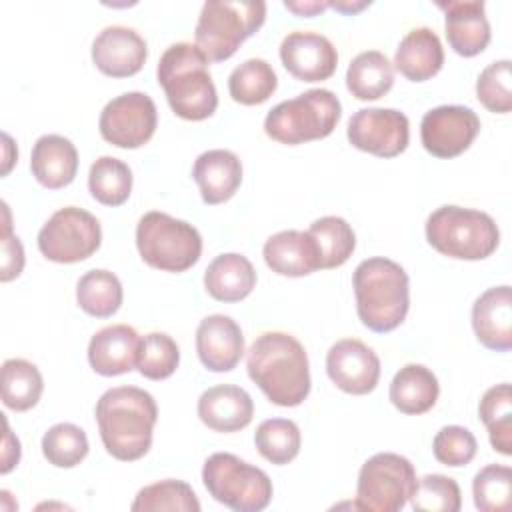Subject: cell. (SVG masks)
<instances>
[{"label":"cell","instance_id":"obj_42","mask_svg":"<svg viewBox=\"0 0 512 512\" xmlns=\"http://www.w3.org/2000/svg\"><path fill=\"white\" fill-rule=\"evenodd\" d=\"M512 70L510 60H494L490 62L476 80V96L480 104L494 112V114H506L512 110Z\"/></svg>","mask_w":512,"mask_h":512},{"label":"cell","instance_id":"obj_6","mask_svg":"<svg viewBox=\"0 0 512 512\" xmlns=\"http://www.w3.org/2000/svg\"><path fill=\"white\" fill-rule=\"evenodd\" d=\"M264 20V0H208L194 28V44L210 62L228 60Z\"/></svg>","mask_w":512,"mask_h":512},{"label":"cell","instance_id":"obj_35","mask_svg":"<svg viewBox=\"0 0 512 512\" xmlns=\"http://www.w3.org/2000/svg\"><path fill=\"white\" fill-rule=\"evenodd\" d=\"M308 234L316 242L320 268L342 266L356 248V234L352 226L340 216H322L314 220L308 228Z\"/></svg>","mask_w":512,"mask_h":512},{"label":"cell","instance_id":"obj_28","mask_svg":"<svg viewBox=\"0 0 512 512\" xmlns=\"http://www.w3.org/2000/svg\"><path fill=\"white\" fill-rule=\"evenodd\" d=\"M388 394L396 410L418 416L436 404L440 384L436 374L424 364H406L394 374Z\"/></svg>","mask_w":512,"mask_h":512},{"label":"cell","instance_id":"obj_43","mask_svg":"<svg viewBox=\"0 0 512 512\" xmlns=\"http://www.w3.org/2000/svg\"><path fill=\"white\" fill-rule=\"evenodd\" d=\"M478 450V442L474 438V434L458 424H450V426H442L434 440H432V452L434 458L444 464V466H466L472 462V458L476 456Z\"/></svg>","mask_w":512,"mask_h":512},{"label":"cell","instance_id":"obj_39","mask_svg":"<svg viewBox=\"0 0 512 512\" xmlns=\"http://www.w3.org/2000/svg\"><path fill=\"white\" fill-rule=\"evenodd\" d=\"M180 362V348L166 332H150L140 338L136 368L148 380L172 376Z\"/></svg>","mask_w":512,"mask_h":512},{"label":"cell","instance_id":"obj_22","mask_svg":"<svg viewBox=\"0 0 512 512\" xmlns=\"http://www.w3.org/2000/svg\"><path fill=\"white\" fill-rule=\"evenodd\" d=\"M140 336L128 324H110L98 330L88 344V362L102 376H120L136 366Z\"/></svg>","mask_w":512,"mask_h":512},{"label":"cell","instance_id":"obj_48","mask_svg":"<svg viewBox=\"0 0 512 512\" xmlns=\"http://www.w3.org/2000/svg\"><path fill=\"white\" fill-rule=\"evenodd\" d=\"M2 138H4V150H6V156H4V168H2V174H8V170H10V166H12V162L16 160V158H12L10 154H8V150L12 148V138L8 136V134H2Z\"/></svg>","mask_w":512,"mask_h":512},{"label":"cell","instance_id":"obj_30","mask_svg":"<svg viewBox=\"0 0 512 512\" xmlns=\"http://www.w3.org/2000/svg\"><path fill=\"white\" fill-rule=\"evenodd\" d=\"M0 384L2 402L14 412H26L34 408L44 390V380L38 366L24 358L4 360Z\"/></svg>","mask_w":512,"mask_h":512},{"label":"cell","instance_id":"obj_5","mask_svg":"<svg viewBox=\"0 0 512 512\" xmlns=\"http://www.w3.org/2000/svg\"><path fill=\"white\" fill-rule=\"evenodd\" d=\"M426 240L448 258L484 260L498 248L500 230L482 210L446 204L428 216Z\"/></svg>","mask_w":512,"mask_h":512},{"label":"cell","instance_id":"obj_27","mask_svg":"<svg viewBox=\"0 0 512 512\" xmlns=\"http://www.w3.org/2000/svg\"><path fill=\"white\" fill-rule=\"evenodd\" d=\"M256 286L252 262L236 252L216 256L204 270V288L218 302H240Z\"/></svg>","mask_w":512,"mask_h":512},{"label":"cell","instance_id":"obj_17","mask_svg":"<svg viewBox=\"0 0 512 512\" xmlns=\"http://www.w3.org/2000/svg\"><path fill=\"white\" fill-rule=\"evenodd\" d=\"M146 58V40L134 28L122 24L102 28L92 42V62L112 78L134 76L142 70Z\"/></svg>","mask_w":512,"mask_h":512},{"label":"cell","instance_id":"obj_45","mask_svg":"<svg viewBox=\"0 0 512 512\" xmlns=\"http://www.w3.org/2000/svg\"><path fill=\"white\" fill-rule=\"evenodd\" d=\"M4 426H6V434H4V450H2V466H0V472L2 474H8L18 462H20V442L18 438H14V434L10 432V426L8 422L4 420Z\"/></svg>","mask_w":512,"mask_h":512},{"label":"cell","instance_id":"obj_21","mask_svg":"<svg viewBox=\"0 0 512 512\" xmlns=\"http://www.w3.org/2000/svg\"><path fill=\"white\" fill-rule=\"evenodd\" d=\"M198 418L214 432H238L252 422L254 402L236 384H218L198 398Z\"/></svg>","mask_w":512,"mask_h":512},{"label":"cell","instance_id":"obj_12","mask_svg":"<svg viewBox=\"0 0 512 512\" xmlns=\"http://www.w3.org/2000/svg\"><path fill=\"white\" fill-rule=\"evenodd\" d=\"M158 110L144 92H124L100 112L98 128L106 142L118 148H140L156 132Z\"/></svg>","mask_w":512,"mask_h":512},{"label":"cell","instance_id":"obj_34","mask_svg":"<svg viewBox=\"0 0 512 512\" xmlns=\"http://www.w3.org/2000/svg\"><path fill=\"white\" fill-rule=\"evenodd\" d=\"M88 190L94 200L104 206H120L132 192L130 166L114 156H100L88 172Z\"/></svg>","mask_w":512,"mask_h":512},{"label":"cell","instance_id":"obj_44","mask_svg":"<svg viewBox=\"0 0 512 512\" xmlns=\"http://www.w3.org/2000/svg\"><path fill=\"white\" fill-rule=\"evenodd\" d=\"M4 208V232H2V272H0V280L2 282H10L12 278L20 276L22 268H24V248L18 236L12 234L10 228V212L6 202L2 204Z\"/></svg>","mask_w":512,"mask_h":512},{"label":"cell","instance_id":"obj_19","mask_svg":"<svg viewBox=\"0 0 512 512\" xmlns=\"http://www.w3.org/2000/svg\"><path fill=\"white\" fill-rule=\"evenodd\" d=\"M436 6L444 10L446 38L456 54L470 58L488 46L492 32L482 0H448Z\"/></svg>","mask_w":512,"mask_h":512},{"label":"cell","instance_id":"obj_41","mask_svg":"<svg viewBox=\"0 0 512 512\" xmlns=\"http://www.w3.org/2000/svg\"><path fill=\"white\" fill-rule=\"evenodd\" d=\"M410 504L416 512H458L462 506L460 486L450 476L426 474L416 480Z\"/></svg>","mask_w":512,"mask_h":512},{"label":"cell","instance_id":"obj_33","mask_svg":"<svg viewBox=\"0 0 512 512\" xmlns=\"http://www.w3.org/2000/svg\"><path fill=\"white\" fill-rule=\"evenodd\" d=\"M480 420L488 428L490 444L496 452L512 454V388L508 382L488 388L478 406Z\"/></svg>","mask_w":512,"mask_h":512},{"label":"cell","instance_id":"obj_37","mask_svg":"<svg viewBox=\"0 0 512 512\" xmlns=\"http://www.w3.org/2000/svg\"><path fill=\"white\" fill-rule=\"evenodd\" d=\"M300 442V428L288 418H268L254 432L260 456L276 466L292 462L300 452Z\"/></svg>","mask_w":512,"mask_h":512},{"label":"cell","instance_id":"obj_13","mask_svg":"<svg viewBox=\"0 0 512 512\" xmlns=\"http://www.w3.org/2000/svg\"><path fill=\"white\" fill-rule=\"evenodd\" d=\"M346 136L362 152L394 158L408 146V116L396 108H360L350 116Z\"/></svg>","mask_w":512,"mask_h":512},{"label":"cell","instance_id":"obj_25","mask_svg":"<svg viewBox=\"0 0 512 512\" xmlns=\"http://www.w3.org/2000/svg\"><path fill=\"white\" fill-rule=\"evenodd\" d=\"M30 170L44 188H64L76 178L78 150L66 136L44 134L32 146Z\"/></svg>","mask_w":512,"mask_h":512},{"label":"cell","instance_id":"obj_31","mask_svg":"<svg viewBox=\"0 0 512 512\" xmlns=\"http://www.w3.org/2000/svg\"><path fill=\"white\" fill-rule=\"evenodd\" d=\"M122 284L110 270L96 268L80 276L76 284L78 306L96 318H110L122 306Z\"/></svg>","mask_w":512,"mask_h":512},{"label":"cell","instance_id":"obj_2","mask_svg":"<svg viewBox=\"0 0 512 512\" xmlns=\"http://www.w3.org/2000/svg\"><path fill=\"white\" fill-rule=\"evenodd\" d=\"M100 440L110 456L122 462L140 460L152 446L158 406L150 392L138 386L106 390L94 408Z\"/></svg>","mask_w":512,"mask_h":512},{"label":"cell","instance_id":"obj_23","mask_svg":"<svg viewBox=\"0 0 512 512\" xmlns=\"http://www.w3.org/2000/svg\"><path fill=\"white\" fill-rule=\"evenodd\" d=\"M264 262L280 276L300 278L320 270V256L314 238L302 230H280L262 248Z\"/></svg>","mask_w":512,"mask_h":512},{"label":"cell","instance_id":"obj_11","mask_svg":"<svg viewBox=\"0 0 512 512\" xmlns=\"http://www.w3.org/2000/svg\"><path fill=\"white\" fill-rule=\"evenodd\" d=\"M102 242V228L94 214L78 206L56 210L38 232V250L58 264L90 258Z\"/></svg>","mask_w":512,"mask_h":512},{"label":"cell","instance_id":"obj_16","mask_svg":"<svg viewBox=\"0 0 512 512\" xmlns=\"http://www.w3.org/2000/svg\"><path fill=\"white\" fill-rule=\"evenodd\" d=\"M280 60L284 68L302 82L328 80L338 66L334 44L320 32L294 30L280 44Z\"/></svg>","mask_w":512,"mask_h":512},{"label":"cell","instance_id":"obj_26","mask_svg":"<svg viewBox=\"0 0 512 512\" xmlns=\"http://www.w3.org/2000/svg\"><path fill=\"white\" fill-rule=\"evenodd\" d=\"M442 64L444 48L438 34L428 26H418L406 32V36L400 40L392 66H396L404 78L424 82L436 76Z\"/></svg>","mask_w":512,"mask_h":512},{"label":"cell","instance_id":"obj_14","mask_svg":"<svg viewBox=\"0 0 512 512\" xmlns=\"http://www.w3.org/2000/svg\"><path fill=\"white\" fill-rule=\"evenodd\" d=\"M480 132V118L468 106L444 104L428 110L420 122V140L436 158H454L470 148Z\"/></svg>","mask_w":512,"mask_h":512},{"label":"cell","instance_id":"obj_46","mask_svg":"<svg viewBox=\"0 0 512 512\" xmlns=\"http://www.w3.org/2000/svg\"><path fill=\"white\" fill-rule=\"evenodd\" d=\"M284 6L290 10V12H294V14H298V16H306V18H310V16H316V14H320V12H324L326 8H328V2H318V0H298V2H284Z\"/></svg>","mask_w":512,"mask_h":512},{"label":"cell","instance_id":"obj_9","mask_svg":"<svg viewBox=\"0 0 512 512\" xmlns=\"http://www.w3.org/2000/svg\"><path fill=\"white\" fill-rule=\"evenodd\" d=\"M202 482L208 494L234 512H260L272 500V480L268 474L240 460L230 452H214L202 468Z\"/></svg>","mask_w":512,"mask_h":512},{"label":"cell","instance_id":"obj_24","mask_svg":"<svg viewBox=\"0 0 512 512\" xmlns=\"http://www.w3.org/2000/svg\"><path fill=\"white\" fill-rule=\"evenodd\" d=\"M192 178L200 188L204 204H222L236 194L242 182V162L230 150H206L194 160Z\"/></svg>","mask_w":512,"mask_h":512},{"label":"cell","instance_id":"obj_3","mask_svg":"<svg viewBox=\"0 0 512 512\" xmlns=\"http://www.w3.org/2000/svg\"><path fill=\"white\" fill-rule=\"evenodd\" d=\"M210 60L192 42H176L160 56L156 76L172 112L184 120H206L216 112L218 94Z\"/></svg>","mask_w":512,"mask_h":512},{"label":"cell","instance_id":"obj_1","mask_svg":"<svg viewBox=\"0 0 512 512\" xmlns=\"http://www.w3.org/2000/svg\"><path fill=\"white\" fill-rule=\"evenodd\" d=\"M246 368L250 380L276 406H298L310 394L308 354L288 332H262L246 352Z\"/></svg>","mask_w":512,"mask_h":512},{"label":"cell","instance_id":"obj_4","mask_svg":"<svg viewBox=\"0 0 512 512\" xmlns=\"http://www.w3.org/2000/svg\"><path fill=\"white\" fill-rule=\"evenodd\" d=\"M352 286L360 322L372 332L384 334L398 328L410 308V280L406 270L384 256L362 260Z\"/></svg>","mask_w":512,"mask_h":512},{"label":"cell","instance_id":"obj_10","mask_svg":"<svg viewBox=\"0 0 512 512\" xmlns=\"http://www.w3.org/2000/svg\"><path fill=\"white\" fill-rule=\"evenodd\" d=\"M416 480V470L406 456L378 452L358 472L354 506L370 512H398L410 500Z\"/></svg>","mask_w":512,"mask_h":512},{"label":"cell","instance_id":"obj_32","mask_svg":"<svg viewBox=\"0 0 512 512\" xmlns=\"http://www.w3.org/2000/svg\"><path fill=\"white\" fill-rule=\"evenodd\" d=\"M278 86L274 68L264 58H248L228 76V92L234 102L256 106L266 102Z\"/></svg>","mask_w":512,"mask_h":512},{"label":"cell","instance_id":"obj_7","mask_svg":"<svg viewBox=\"0 0 512 512\" xmlns=\"http://www.w3.org/2000/svg\"><path fill=\"white\" fill-rule=\"evenodd\" d=\"M340 116L338 96L328 88H312L276 104L264 118V132L288 146L304 144L330 136Z\"/></svg>","mask_w":512,"mask_h":512},{"label":"cell","instance_id":"obj_15","mask_svg":"<svg viewBox=\"0 0 512 512\" xmlns=\"http://www.w3.org/2000/svg\"><path fill=\"white\" fill-rule=\"evenodd\" d=\"M326 372L342 392L362 396L380 380V358L362 340L342 338L326 354Z\"/></svg>","mask_w":512,"mask_h":512},{"label":"cell","instance_id":"obj_8","mask_svg":"<svg viewBox=\"0 0 512 512\" xmlns=\"http://www.w3.org/2000/svg\"><path fill=\"white\" fill-rule=\"evenodd\" d=\"M136 248L148 266L184 272L200 260L202 236L186 220L150 210L136 224Z\"/></svg>","mask_w":512,"mask_h":512},{"label":"cell","instance_id":"obj_36","mask_svg":"<svg viewBox=\"0 0 512 512\" xmlns=\"http://www.w3.org/2000/svg\"><path fill=\"white\" fill-rule=\"evenodd\" d=\"M130 510L132 512H162V510L198 512L200 502L190 484L168 478V480H160L140 488Z\"/></svg>","mask_w":512,"mask_h":512},{"label":"cell","instance_id":"obj_18","mask_svg":"<svg viewBox=\"0 0 512 512\" xmlns=\"http://www.w3.org/2000/svg\"><path fill=\"white\" fill-rule=\"evenodd\" d=\"M196 352L204 368L230 372L244 356V336L238 322L226 314H210L196 328Z\"/></svg>","mask_w":512,"mask_h":512},{"label":"cell","instance_id":"obj_40","mask_svg":"<svg viewBox=\"0 0 512 512\" xmlns=\"http://www.w3.org/2000/svg\"><path fill=\"white\" fill-rule=\"evenodd\" d=\"M512 492V470L504 464L480 468L472 480L474 506L480 512H508Z\"/></svg>","mask_w":512,"mask_h":512},{"label":"cell","instance_id":"obj_20","mask_svg":"<svg viewBox=\"0 0 512 512\" xmlns=\"http://www.w3.org/2000/svg\"><path fill=\"white\" fill-rule=\"evenodd\" d=\"M472 328L482 346L496 352L512 348V292L508 284L484 290L472 304Z\"/></svg>","mask_w":512,"mask_h":512},{"label":"cell","instance_id":"obj_38","mask_svg":"<svg viewBox=\"0 0 512 512\" xmlns=\"http://www.w3.org/2000/svg\"><path fill=\"white\" fill-rule=\"evenodd\" d=\"M86 432L70 422L50 426L42 436V454L56 468H74L88 454Z\"/></svg>","mask_w":512,"mask_h":512},{"label":"cell","instance_id":"obj_47","mask_svg":"<svg viewBox=\"0 0 512 512\" xmlns=\"http://www.w3.org/2000/svg\"><path fill=\"white\" fill-rule=\"evenodd\" d=\"M366 6H370V2H328V8H334V10L344 12V14L360 12V10H364Z\"/></svg>","mask_w":512,"mask_h":512},{"label":"cell","instance_id":"obj_29","mask_svg":"<svg viewBox=\"0 0 512 512\" xmlns=\"http://www.w3.org/2000/svg\"><path fill=\"white\" fill-rule=\"evenodd\" d=\"M394 84V66L380 50H364L346 70V86L358 100H378Z\"/></svg>","mask_w":512,"mask_h":512}]
</instances>
